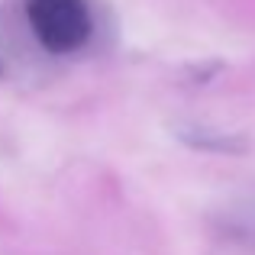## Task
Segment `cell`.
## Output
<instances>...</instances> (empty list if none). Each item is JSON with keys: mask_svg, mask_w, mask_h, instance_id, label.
I'll use <instances>...</instances> for the list:
<instances>
[{"mask_svg": "<svg viewBox=\"0 0 255 255\" xmlns=\"http://www.w3.org/2000/svg\"><path fill=\"white\" fill-rule=\"evenodd\" d=\"M26 19L45 52H78L94 32L87 0H26Z\"/></svg>", "mask_w": 255, "mask_h": 255, "instance_id": "1", "label": "cell"}, {"mask_svg": "<svg viewBox=\"0 0 255 255\" xmlns=\"http://www.w3.org/2000/svg\"><path fill=\"white\" fill-rule=\"evenodd\" d=\"M181 136L187 139L191 145H197V149H217V152H239V145H243V139H236V136H207V132H181Z\"/></svg>", "mask_w": 255, "mask_h": 255, "instance_id": "2", "label": "cell"}]
</instances>
